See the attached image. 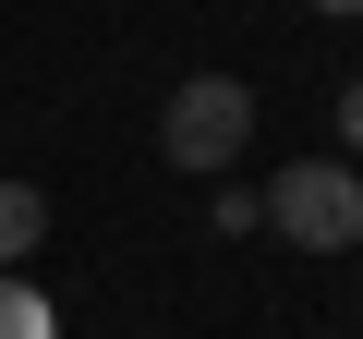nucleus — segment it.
<instances>
[{"label": "nucleus", "instance_id": "obj_1", "mask_svg": "<svg viewBox=\"0 0 363 339\" xmlns=\"http://www.w3.org/2000/svg\"><path fill=\"white\" fill-rule=\"evenodd\" d=\"M255 218H267L279 243H303V255H351V243H363V170H351V157H291Z\"/></svg>", "mask_w": 363, "mask_h": 339}, {"label": "nucleus", "instance_id": "obj_5", "mask_svg": "<svg viewBox=\"0 0 363 339\" xmlns=\"http://www.w3.org/2000/svg\"><path fill=\"white\" fill-rule=\"evenodd\" d=\"M339 157H351V170H363V73H351V85H339Z\"/></svg>", "mask_w": 363, "mask_h": 339}, {"label": "nucleus", "instance_id": "obj_4", "mask_svg": "<svg viewBox=\"0 0 363 339\" xmlns=\"http://www.w3.org/2000/svg\"><path fill=\"white\" fill-rule=\"evenodd\" d=\"M0 339H61V303L37 279H0Z\"/></svg>", "mask_w": 363, "mask_h": 339}, {"label": "nucleus", "instance_id": "obj_3", "mask_svg": "<svg viewBox=\"0 0 363 339\" xmlns=\"http://www.w3.org/2000/svg\"><path fill=\"white\" fill-rule=\"evenodd\" d=\"M37 243H49V194L37 182H0V279H25Z\"/></svg>", "mask_w": 363, "mask_h": 339}, {"label": "nucleus", "instance_id": "obj_2", "mask_svg": "<svg viewBox=\"0 0 363 339\" xmlns=\"http://www.w3.org/2000/svg\"><path fill=\"white\" fill-rule=\"evenodd\" d=\"M157 145H169V170H230V157L255 145V85H230V73L169 85V109H157Z\"/></svg>", "mask_w": 363, "mask_h": 339}]
</instances>
